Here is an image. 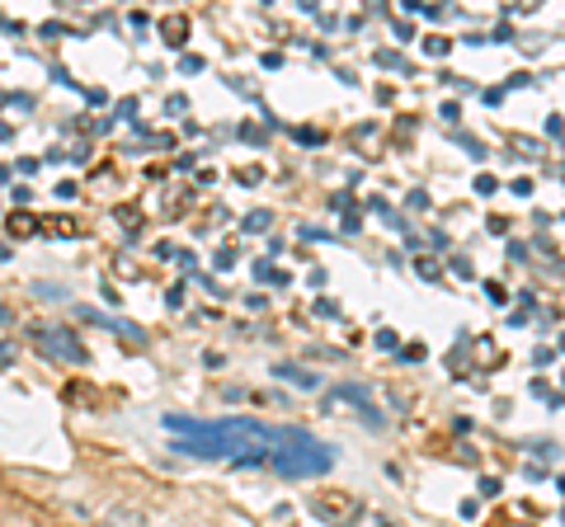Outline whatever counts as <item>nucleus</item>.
Returning a JSON list of instances; mask_svg holds the SVG:
<instances>
[{"label":"nucleus","mask_w":565,"mask_h":527,"mask_svg":"<svg viewBox=\"0 0 565 527\" xmlns=\"http://www.w3.org/2000/svg\"><path fill=\"white\" fill-rule=\"evenodd\" d=\"M33 340H39V348L47 358H66V363H85V348L76 344V335L62 325H39L33 330Z\"/></svg>","instance_id":"nucleus-4"},{"label":"nucleus","mask_w":565,"mask_h":527,"mask_svg":"<svg viewBox=\"0 0 565 527\" xmlns=\"http://www.w3.org/2000/svg\"><path fill=\"white\" fill-rule=\"evenodd\" d=\"M311 514L330 523V527H359L363 518V499L349 495V490H321V495L311 499Z\"/></svg>","instance_id":"nucleus-3"},{"label":"nucleus","mask_w":565,"mask_h":527,"mask_svg":"<svg viewBox=\"0 0 565 527\" xmlns=\"http://www.w3.org/2000/svg\"><path fill=\"white\" fill-rule=\"evenodd\" d=\"M321 415L330 419H363L367 429H386V415L382 406L373 400V391H367L363 381H340V386H330V391L321 396Z\"/></svg>","instance_id":"nucleus-2"},{"label":"nucleus","mask_w":565,"mask_h":527,"mask_svg":"<svg viewBox=\"0 0 565 527\" xmlns=\"http://www.w3.org/2000/svg\"><path fill=\"white\" fill-rule=\"evenodd\" d=\"M274 373H278V377H288V381H297V386H307V391H311V386H321V377H311L307 367H292V363H278Z\"/></svg>","instance_id":"nucleus-6"},{"label":"nucleus","mask_w":565,"mask_h":527,"mask_svg":"<svg viewBox=\"0 0 565 527\" xmlns=\"http://www.w3.org/2000/svg\"><path fill=\"white\" fill-rule=\"evenodd\" d=\"M29 226H33V217H14L10 232H14V236H29Z\"/></svg>","instance_id":"nucleus-9"},{"label":"nucleus","mask_w":565,"mask_h":527,"mask_svg":"<svg viewBox=\"0 0 565 527\" xmlns=\"http://www.w3.org/2000/svg\"><path fill=\"white\" fill-rule=\"evenodd\" d=\"M269 222H274V213H264V207H259V213L245 217V232H264V226H269Z\"/></svg>","instance_id":"nucleus-7"},{"label":"nucleus","mask_w":565,"mask_h":527,"mask_svg":"<svg viewBox=\"0 0 565 527\" xmlns=\"http://www.w3.org/2000/svg\"><path fill=\"white\" fill-rule=\"evenodd\" d=\"M269 466L278 471V476H288V481L326 476V471L334 466V448L321 443V438L302 433V429H282V433H278V448H274V456H269Z\"/></svg>","instance_id":"nucleus-1"},{"label":"nucleus","mask_w":565,"mask_h":527,"mask_svg":"<svg viewBox=\"0 0 565 527\" xmlns=\"http://www.w3.org/2000/svg\"><path fill=\"white\" fill-rule=\"evenodd\" d=\"M99 527H147V518H141L132 504H114L109 514L99 518Z\"/></svg>","instance_id":"nucleus-5"},{"label":"nucleus","mask_w":565,"mask_h":527,"mask_svg":"<svg viewBox=\"0 0 565 527\" xmlns=\"http://www.w3.org/2000/svg\"><path fill=\"white\" fill-rule=\"evenodd\" d=\"M424 52H429V57H444V52H448V39H429V43H424Z\"/></svg>","instance_id":"nucleus-8"}]
</instances>
